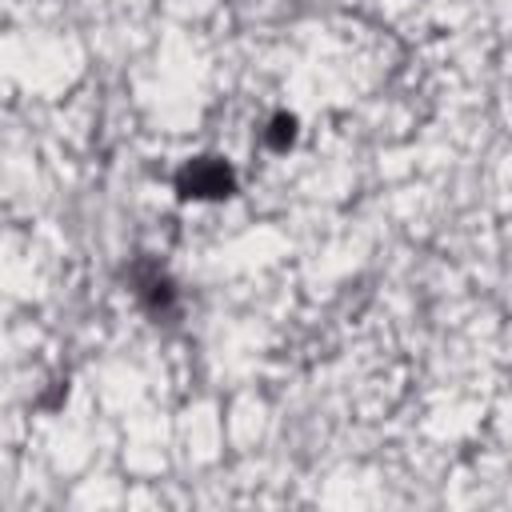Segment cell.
Returning a JSON list of instances; mask_svg holds the SVG:
<instances>
[{"mask_svg": "<svg viewBox=\"0 0 512 512\" xmlns=\"http://www.w3.org/2000/svg\"><path fill=\"white\" fill-rule=\"evenodd\" d=\"M176 184H180V192L192 196V200H220V196L232 192L236 176H232V168H228L224 160H216V156H200V160L184 164V172H180Z\"/></svg>", "mask_w": 512, "mask_h": 512, "instance_id": "6da1fadb", "label": "cell"}, {"mask_svg": "<svg viewBox=\"0 0 512 512\" xmlns=\"http://www.w3.org/2000/svg\"><path fill=\"white\" fill-rule=\"evenodd\" d=\"M292 136H296V120L292 116H272V124H268V132H264V140L276 148V152H284L288 144H292Z\"/></svg>", "mask_w": 512, "mask_h": 512, "instance_id": "7a4b0ae2", "label": "cell"}]
</instances>
